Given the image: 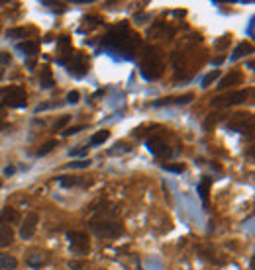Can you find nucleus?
<instances>
[{"label": "nucleus", "instance_id": "1", "mask_svg": "<svg viewBox=\"0 0 255 270\" xmlns=\"http://www.w3.org/2000/svg\"><path fill=\"white\" fill-rule=\"evenodd\" d=\"M88 225L98 237H106V239H116V237H120L124 233L122 223L116 221V219H94Z\"/></svg>", "mask_w": 255, "mask_h": 270}, {"label": "nucleus", "instance_id": "2", "mask_svg": "<svg viewBox=\"0 0 255 270\" xmlns=\"http://www.w3.org/2000/svg\"><path fill=\"white\" fill-rule=\"evenodd\" d=\"M28 104L26 92L20 86H10V88H0V108L10 106V108H24Z\"/></svg>", "mask_w": 255, "mask_h": 270}, {"label": "nucleus", "instance_id": "3", "mask_svg": "<svg viewBox=\"0 0 255 270\" xmlns=\"http://www.w3.org/2000/svg\"><path fill=\"white\" fill-rule=\"evenodd\" d=\"M67 239H69V245H71V251L77 252V254H86L90 251V241H88V235L83 233V231H69L67 233Z\"/></svg>", "mask_w": 255, "mask_h": 270}, {"label": "nucleus", "instance_id": "4", "mask_svg": "<svg viewBox=\"0 0 255 270\" xmlns=\"http://www.w3.org/2000/svg\"><path fill=\"white\" fill-rule=\"evenodd\" d=\"M247 96H249L247 90H235V92H230L226 96L214 98L212 100V106H216V108H228V106H234V104H241Z\"/></svg>", "mask_w": 255, "mask_h": 270}, {"label": "nucleus", "instance_id": "5", "mask_svg": "<svg viewBox=\"0 0 255 270\" xmlns=\"http://www.w3.org/2000/svg\"><path fill=\"white\" fill-rule=\"evenodd\" d=\"M38 221H40V215L36 212H30L20 227V237L22 239H30L34 233H36V227H38Z\"/></svg>", "mask_w": 255, "mask_h": 270}, {"label": "nucleus", "instance_id": "6", "mask_svg": "<svg viewBox=\"0 0 255 270\" xmlns=\"http://www.w3.org/2000/svg\"><path fill=\"white\" fill-rule=\"evenodd\" d=\"M148 149H149L157 159H163V157H169V155H171L169 145H167L163 139H159V137L149 139V141H148Z\"/></svg>", "mask_w": 255, "mask_h": 270}, {"label": "nucleus", "instance_id": "7", "mask_svg": "<svg viewBox=\"0 0 255 270\" xmlns=\"http://www.w3.org/2000/svg\"><path fill=\"white\" fill-rule=\"evenodd\" d=\"M49 260H51V256H49L47 251H32V252L26 256V262H28V266H32V268H42V266H45Z\"/></svg>", "mask_w": 255, "mask_h": 270}, {"label": "nucleus", "instance_id": "8", "mask_svg": "<svg viewBox=\"0 0 255 270\" xmlns=\"http://www.w3.org/2000/svg\"><path fill=\"white\" fill-rule=\"evenodd\" d=\"M20 221V212L16 208H4L0 212V225H14Z\"/></svg>", "mask_w": 255, "mask_h": 270}, {"label": "nucleus", "instance_id": "9", "mask_svg": "<svg viewBox=\"0 0 255 270\" xmlns=\"http://www.w3.org/2000/svg\"><path fill=\"white\" fill-rule=\"evenodd\" d=\"M245 123H247V125H253L251 116H249V114H235V117L230 121V127H232V129H237V131H241V133H245V131H247V129H245ZM247 133H251V131H247Z\"/></svg>", "mask_w": 255, "mask_h": 270}, {"label": "nucleus", "instance_id": "10", "mask_svg": "<svg viewBox=\"0 0 255 270\" xmlns=\"http://www.w3.org/2000/svg\"><path fill=\"white\" fill-rule=\"evenodd\" d=\"M86 69H88L86 59H85L81 53H75V61L69 65V71H71L75 77H83V75L86 73Z\"/></svg>", "mask_w": 255, "mask_h": 270}, {"label": "nucleus", "instance_id": "11", "mask_svg": "<svg viewBox=\"0 0 255 270\" xmlns=\"http://www.w3.org/2000/svg\"><path fill=\"white\" fill-rule=\"evenodd\" d=\"M194 96L192 94H185V96H171V98H161L155 102V106H169V104H189Z\"/></svg>", "mask_w": 255, "mask_h": 270}, {"label": "nucleus", "instance_id": "12", "mask_svg": "<svg viewBox=\"0 0 255 270\" xmlns=\"http://www.w3.org/2000/svg\"><path fill=\"white\" fill-rule=\"evenodd\" d=\"M14 243V231L8 225H0V247H8Z\"/></svg>", "mask_w": 255, "mask_h": 270}, {"label": "nucleus", "instance_id": "13", "mask_svg": "<svg viewBox=\"0 0 255 270\" xmlns=\"http://www.w3.org/2000/svg\"><path fill=\"white\" fill-rule=\"evenodd\" d=\"M59 184L63 188H73V186L86 184V180H85V176H59Z\"/></svg>", "mask_w": 255, "mask_h": 270}, {"label": "nucleus", "instance_id": "14", "mask_svg": "<svg viewBox=\"0 0 255 270\" xmlns=\"http://www.w3.org/2000/svg\"><path fill=\"white\" fill-rule=\"evenodd\" d=\"M18 266V260L6 252H0V270H14Z\"/></svg>", "mask_w": 255, "mask_h": 270}, {"label": "nucleus", "instance_id": "15", "mask_svg": "<svg viewBox=\"0 0 255 270\" xmlns=\"http://www.w3.org/2000/svg\"><path fill=\"white\" fill-rule=\"evenodd\" d=\"M235 82H241V73H232V75H228L226 78H222V82L218 84V88L220 90H226V88H230V86H234Z\"/></svg>", "mask_w": 255, "mask_h": 270}, {"label": "nucleus", "instance_id": "16", "mask_svg": "<svg viewBox=\"0 0 255 270\" xmlns=\"http://www.w3.org/2000/svg\"><path fill=\"white\" fill-rule=\"evenodd\" d=\"M40 84H42V88H51V86L55 84V82H53V75H51V69H49V67H43V69H42Z\"/></svg>", "mask_w": 255, "mask_h": 270}, {"label": "nucleus", "instance_id": "17", "mask_svg": "<svg viewBox=\"0 0 255 270\" xmlns=\"http://www.w3.org/2000/svg\"><path fill=\"white\" fill-rule=\"evenodd\" d=\"M253 51V45L251 43H239L237 47H235V51H234V55H232V61H235V59H239V57H245V55H249Z\"/></svg>", "mask_w": 255, "mask_h": 270}, {"label": "nucleus", "instance_id": "18", "mask_svg": "<svg viewBox=\"0 0 255 270\" xmlns=\"http://www.w3.org/2000/svg\"><path fill=\"white\" fill-rule=\"evenodd\" d=\"M18 51H22L26 55H36L40 51V45L36 41H26V43H20L18 45Z\"/></svg>", "mask_w": 255, "mask_h": 270}, {"label": "nucleus", "instance_id": "19", "mask_svg": "<svg viewBox=\"0 0 255 270\" xmlns=\"http://www.w3.org/2000/svg\"><path fill=\"white\" fill-rule=\"evenodd\" d=\"M210 184H212V180L210 178H202L200 180V184H198V194L202 196V200H204V204H208V192H210Z\"/></svg>", "mask_w": 255, "mask_h": 270}, {"label": "nucleus", "instance_id": "20", "mask_svg": "<svg viewBox=\"0 0 255 270\" xmlns=\"http://www.w3.org/2000/svg\"><path fill=\"white\" fill-rule=\"evenodd\" d=\"M108 137H110V131H108V129H102V131L94 133L92 137H90V145H100V143H104Z\"/></svg>", "mask_w": 255, "mask_h": 270}, {"label": "nucleus", "instance_id": "21", "mask_svg": "<svg viewBox=\"0 0 255 270\" xmlns=\"http://www.w3.org/2000/svg\"><path fill=\"white\" fill-rule=\"evenodd\" d=\"M28 34H36V30H32V28H14V30H8V38H26Z\"/></svg>", "mask_w": 255, "mask_h": 270}, {"label": "nucleus", "instance_id": "22", "mask_svg": "<svg viewBox=\"0 0 255 270\" xmlns=\"http://www.w3.org/2000/svg\"><path fill=\"white\" fill-rule=\"evenodd\" d=\"M218 77H220V71H218V69L210 71V73H208V75L202 78V88H208V86H210V84H212V82H214Z\"/></svg>", "mask_w": 255, "mask_h": 270}, {"label": "nucleus", "instance_id": "23", "mask_svg": "<svg viewBox=\"0 0 255 270\" xmlns=\"http://www.w3.org/2000/svg\"><path fill=\"white\" fill-rule=\"evenodd\" d=\"M55 145H57V141H47V143H43V145H42V147L38 149V157H43V155L51 153Z\"/></svg>", "mask_w": 255, "mask_h": 270}, {"label": "nucleus", "instance_id": "24", "mask_svg": "<svg viewBox=\"0 0 255 270\" xmlns=\"http://www.w3.org/2000/svg\"><path fill=\"white\" fill-rule=\"evenodd\" d=\"M69 268L71 270H88V262L86 260H71Z\"/></svg>", "mask_w": 255, "mask_h": 270}, {"label": "nucleus", "instance_id": "25", "mask_svg": "<svg viewBox=\"0 0 255 270\" xmlns=\"http://www.w3.org/2000/svg\"><path fill=\"white\" fill-rule=\"evenodd\" d=\"M163 169L169 171V173H183L185 171V165H163Z\"/></svg>", "mask_w": 255, "mask_h": 270}, {"label": "nucleus", "instance_id": "26", "mask_svg": "<svg viewBox=\"0 0 255 270\" xmlns=\"http://www.w3.org/2000/svg\"><path fill=\"white\" fill-rule=\"evenodd\" d=\"M79 98H81V94H79L77 90H71V92L67 94V102H69V104H77Z\"/></svg>", "mask_w": 255, "mask_h": 270}, {"label": "nucleus", "instance_id": "27", "mask_svg": "<svg viewBox=\"0 0 255 270\" xmlns=\"http://www.w3.org/2000/svg\"><path fill=\"white\" fill-rule=\"evenodd\" d=\"M69 121H71V116H63L61 119H57V121H55V125H53V127H55V131H57V129H61V127H63L65 123H69Z\"/></svg>", "mask_w": 255, "mask_h": 270}, {"label": "nucleus", "instance_id": "28", "mask_svg": "<svg viewBox=\"0 0 255 270\" xmlns=\"http://www.w3.org/2000/svg\"><path fill=\"white\" fill-rule=\"evenodd\" d=\"M10 61H12L10 53H6V51H0V65H10Z\"/></svg>", "mask_w": 255, "mask_h": 270}, {"label": "nucleus", "instance_id": "29", "mask_svg": "<svg viewBox=\"0 0 255 270\" xmlns=\"http://www.w3.org/2000/svg\"><path fill=\"white\" fill-rule=\"evenodd\" d=\"M124 151H130V147H128L126 143H118V145H116V149H112V151H110V155H116V153H124Z\"/></svg>", "mask_w": 255, "mask_h": 270}, {"label": "nucleus", "instance_id": "30", "mask_svg": "<svg viewBox=\"0 0 255 270\" xmlns=\"http://www.w3.org/2000/svg\"><path fill=\"white\" fill-rule=\"evenodd\" d=\"M88 165H90V161H86V159H85V161H79V163H71V165H69V169H86Z\"/></svg>", "mask_w": 255, "mask_h": 270}, {"label": "nucleus", "instance_id": "31", "mask_svg": "<svg viewBox=\"0 0 255 270\" xmlns=\"http://www.w3.org/2000/svg\"><path fill=\"white\" fill-rule=\"evenodd\" d=\"M83 129H85V125H79V127H69L63 135H73V133H79V131H83Z\"/></svg>", "mask_w": 255, "mask_h": 270}, {"label": "nucleus", "instance_id": "32", "mask_svg": "<svg viewBox=\"0 0 255 270\" xmlns=\"http://www.w3.org/2000/svg\"><path fill=\"white\" fill-rule=\"evenodd\" d=\"M88 151V147H83V149H77V151H71V157H77V155H85Z\"/></svg>", "mask_w": 255, "mask_h": 270}, {"label": "nucleus", "instance_id": "33", "mask_svg": "<svg viewBox=\"0 0 255 270\" xmlns=\"http://www.w3.org/2000/svg\"><path fill=\"white\" fill-rule=\"evenodd\" d=\"M12 173H14V167H6L4 169V174H12Z\"/></svg>", "mask_w": 255, "mask_h": 270}, {"label": "nucleus", "instance_id": "34", "mask_svg": "<svg viewBox=\"0 0 255 270\" xmlns=\"http://www.w3.org/2000/svg\"><path fill=\"white\" fill-rule=\"evenodd\" d=\"M0 186H2V182H0Z\"/></svg>", "mask_w": 255, "mask_h": 270}]
</instances>
